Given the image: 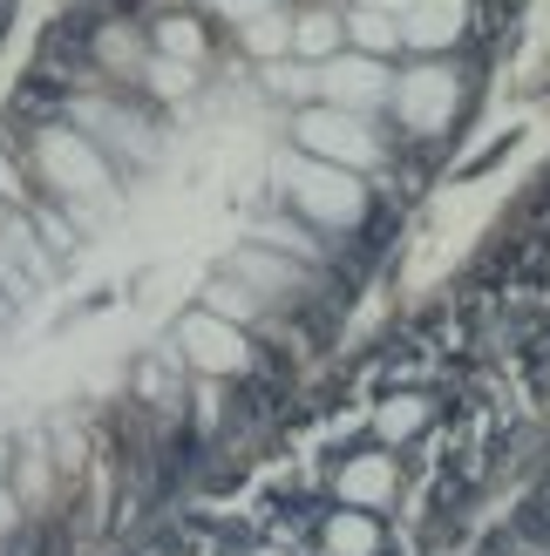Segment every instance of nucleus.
<instances>
[{
    "label": "nucleus",
    "mask_w": 550,
    "mask_h": 556,
    "mask_svg": "<svg viewBox=\"0 0 550 556\" xmlns=\"http://www.w3.org/2000/svg\"><path fill=\"white\" fill-rule=\"evenodd\" d=\"M516 367H524L530 394L550 401V313L543 305H530V313L516 319Z\"/></svg>",
    "instance_id": "1"
},
{
    "label": "nucleus",
    "mask_w": 550,
    "mask_h": 556,
    "mask_svg": "<svg viewBox=\"0 0 550 556\" xmlns=\"http://www.w3.org/2000/svg\"><path fill=\"white\" fill-rule=\"evenodd\" d=\"M8 556H21V549H8Z\"/></svg>",
    "instance_id": "2"
}]
</instances>
